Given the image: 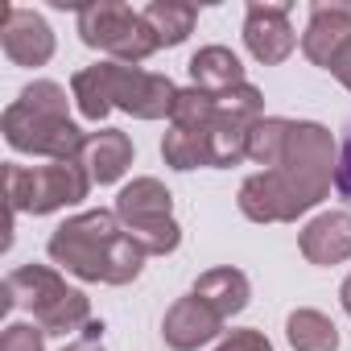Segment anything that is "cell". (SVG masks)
<instances>
[{
    "label": "cell",
    "instance_id": "6da1fadb",
    "mask_svg": "<svg viewBox=\"0 0 351 351\" xmlns=\"http://www.w3.org/2000/svg\"><path fill=\"white\" fill-rule=\"evenodd\" d=\"M335 165H339V145L330 128L318 120H293L285 157L273 169L248 173L240 182L236 207L252 223H298L330 195Z\"/></svg>",
    "mask_w": 351,
    "mask_h": 351
},
{
    "label": "cell",
    "instance_id": "7a4b0ae2",
    "mask_svg": "<svg viewBox=\"0 0 351 351\" xmlns=\"http://www.w3.org/2000/svg\"><path fill=\"white\" fill-rule=\"evenodd\" d=\"M46 252L58 269H66L79 281H99V285H132L145 269V252L141 244L124 232V223L116 219V211H79L71 219H62L50 240Z\"/></svg>",
    "mask_w": 351,
    "mask_h": 351
},
{
    "label": "cell",
    "instance_id": "3957f363",
    "mask_svg": "<svg viewBox=\"0 0 351 351\" xmlns=\"http://www.w3.org/2000/svg\"><path fill=\"white\" fill-rule=\"evenodd\" d=\"M182 87H173L169 75L157 71H141L128 62H91L83 71L71 75V95L83 120L99 124L112 112H128L132 120H169L173 99Z\"/></svg>",
    "mask_w": 351,
    "mask_h": 351
},
{
    "label": "cell",
    "instance_id": "277c9868",
    "mask_svg": "<svg viewBox=\"0 0 351 351\" xmlns=\"http://www.w3.org/2000/svg\"><path fill=\"white\" fill-rule=\"evenodd\" d=\"M71 104L75 95H66V87L54 79H34L29 87H21V95L0 116V132L9 149L46 161H79L87 132L71 120Z\"/></svg>",
    "mask_w": 351,
    "mask_h": 351
},
{
    "label": "cell",
    "instance_id": "5b68a950",
    "mask_svg": "<svg viewBox=\"0 0 351 351\" xmlns=\"http://www.w3.org/2000/svg\"><path fill=\"white\" fill-rule=\"evenodd\" d=\"M5 310L25 306L34 314V322L46 335H83V326L91 322V298L75 285H66V277L50 265H17L5 277Z\"/></svg>",
    "mask_w": 351,
    "mask_h": 351
},
{
    "label": "cell",
    "instance_id": "8992f818",
    "mask_svg": "<svg viewBox=\"0 0 351 351\" xmlns=\"http://www.w3.org/2000/svg\"><path fill=\"white\" fill-rule=\"evenodd\" d=\"M9 215H54L62 207H79L91 195V173L83 161H50V165H5Z\"/></svg>",
    "mask_w": 351,
    "mask_h": 351
},
{
    "label": "cell",
    "instance_id": "52a82bcc",
    "mask_svg": "<svg viewBox=\"0 0 351 351\" xmlns=\"http://www.w3.org/2000/svg\"><path fill=\"white\" fill-rule=\"evenodd\" d=\"M116 219L141 244L145 256H169L182 244V228L173 219V195L161 178H132L116 195Z\"/></svg>",
    "mask_w": 351,
    "mask_h": 351
},
{
    "label": "cell",
    "instance_id": "ba28073f",
    "mask_svg": "<svg viewBox=\"0 0 351 351\" xmlns=\"http://www.w3.org/2000/svg\"><path fill=\"white\" fill-rule=\"evenodd\" d=\"M75 29H79V42L108 54L112 62H128V66H141L145 58H153L161 46L153 38V29L145 25L141 9H128L120 0H95V5H83L79 17H75Z\"/></svg>",
    "mask_w": 351,
    "mask_h": 351
},
{
    "label": "cell",
    "instance_id": "9c48e42d",
    "mask_svg": "<svg viewBox=\"0 0 351 351\" xmlns=\"http://www.w3.org/2000/svg\"><path fill=\"white\" fill-rule=\"evenodd\" d=\"M244 46L261 66H281L302 42L289 25V5H252L244 9Z\"/></svg>",
    "mask_w": 351,
    "mask_h": 351
},
{
    "label": "cell",
    "instance_id": "30bf717a",
    "mask_svg": "<svg viewBox=\"0 0 351 351\" xmlns=\"http://www.w3.org/2000/svg\"><path fill=\"white\" fill-rule=\"evenodd\" d=\"M0 50L13 66H46L54 58V29L42 13L5 5V21H0Z\"/></svg>",
    "mask_w": 351,
    "mask_h": 351
},
{
    "label": "cell",
    "instance_id": "8fae6325",
    "mask_svg": "<svg viewBox=\"0 0 351 351\" xmlns=\"http://www.w3.org/2000/svg\"><path fill=\"white\" fill-rule=\"evenodd\" d=\"M223 322H228V318H223L219 310H211L203 298L186 293V298H178V302L165 310V318H161V339H165L169 351H199V347H207V343H215V339L228 335Z\"/></svg>",
    "mask_w": 351,
    "mask_h": 351
},
{
    "label": "cell",
    "instance_id": "7c38bea8",
    "mask_svg": "<svg viewBox=\"0 0 351 351\" xmlns=\"http://www.w3.org/2000/svg\"><path fill=\"white\" fill-rule=\"evenodd\" d=\"M351 42V5H310V21L302 29V54L330 71V62L339 58V50Z\"/></svg>",
    "mask_w": 351,
    "mask_h": 351
},
{
    "label": "cell",
    "instance_id": "4fadbf2b",
    "mask_svg": "<svg viewBox=\"0 0 351 351\" xmlns=\"http://www.w3.org/2000/svg\"><path fill=\"white\" fill-rule=\"evenodd\" d=\"M298 248L318 269L351 261V211H322V215H314L298 232Z\"/></svg>",
    "mask_w": 351,
    "mask_h": 351
},
{
    "label": "cell",
    "instance_id": "5bb4252c",
    "mask_svg": "<svg viewBox=\"0 0 351 351\" xmlns=\"http://www.w3.org/2000/svg\"><path fill=\"white\" fill-rule=\"evenodd\" d=\"M132 136L120 132V128H99V132H87V145H83V165L91 173L95 186H116L124 173L132 169Z\"/></svg>",
    "mask_w": 351,
    "mask_h": 351
},
{
    "label": "cell",
    "instance_id": "9a60e30c",
    "mask_svg": "<svg viewBox=\"0 0 351 351\" xmlns=\"http://www.w3.org/2000/svg\"><path fill=\"white\" fill-rule=\"evenodd\" d=\"M186 71H191V87H199V91H207V95H228V91H236V87L248 83L240 54L228 50V46H203V50L186 62Z\"/></svg>",
    "mask_w": 351,
    "mask_h": 351
},
{
    "label": "cell",
    "instance_id": "2e32d148",
    "mask_svg": "<svg viewBox=\"0 0 351 351\" xmlns=\"http://www.w3.org/2000/svg\"><path fill=\"white\" fill-rule=\"evenodd\" d=\"M191 293L203 298V302H207L211 310H219L223 318H236V314H244L248 302H252V281H248V273H240V269H232V265H219V269L199 273Z\"/></svg>",
    "mask_w": 351,
    "mask_h": 351
},
{
    "label": "cell",
    "instance_id": "e0dca14e",
    "mask_svg": "<svg viewBox=\"0 0 351 351\" xmlns=\"http://www.w3.org/2000/svg\"><path fill=\"white\" fill-rule=\"evenodd\" d=\"M145 25L153 29L157 46L161 50H173V46H182L191 34H195V21H199V9L186 5V0H149V5L141 9Z\"/></svg>",
    "mask_w": 351,
    "mask_h": 351
},
{
    "label": "cell",
    "instance_id": "ac0fdd59",
    "mask_svg": "<svg viewBox=\"0 0 351 351\" xmlns=\"http://www.w3.org/2000/svg\"><path fill=\"white\" fill-rule=\"evenodd\" d=\"M285 339L293 351H339V326L314 306H298L285 318Z\"/></svg>",
    "mask_w": 351,
    "mask_h": 351
},
{
    "label": "cell",
    "instance_id": "d6986e66",
    "mask_svg": "<svg viewBox=\"0 0 351 351\" xmlns=\"http://www.w3.org/2000/svg\"><path fill=\"white\" fill-rule=\"evenodd\" d=\"M289 128H293V120H285V116H261V120L252 124V132H248V161L273 169V165L285 157Z\"/></svg>",
    "mask_w": 351,
    "mask_h": 351
},
{
    "label": "cell",
    "instance_id": "ffe728a7",
    "mask_svg": "<svg viewBox=\"0 0 351 351\" xmlns=\"http://www.w3.org/2000/svg\"><path fill=\"white\" fill-rule=\"evenodd\" d=\"M161 157L169 169L178 173H191V169H203L211 165V141L203 132H186V128H169L165 141H161Z\"/></svg>",
    "mask_w": 351,
    "mask_h": 351
},
{
    "label": "cell",
    "instance_id": "44dd1931",
    "mask_svg": "<svg viewBox=\"0 0 351 351\" xmlns=\"http://www.w3.org/2000/svg\"><path fill=\"white\" fill-rule=\"evenodd\" d=\"M0 351H46V330L38 322H9L0 335Z\"/></svg>",
    "mask_w": 351,
    "mask_h": 351
},
{
    "label": "cell",
    "instance_id": "7402d4cb",
    "mask_svg": "<svg viewBox=\"0 0 351 351\" xmlns=\"http://www.w3.org/2000/svg\"><path fill=\"white\" fill-rule=\"evenodd\" d=\"M215 351H273V343H269L265 330L244 326V330H228V335L215 343Z\"/></svg>",
    "mask_w": 351,
    "mask_h": 351
},
{
    "label": "cell",
    "instance_id": "603a6c76",
    "mask_svg": "<svg viewBox=\"0 0 351 351\" xmlns=\"http://www.w3.org/2000/svg\"><path fill=\"white\" fill-rule=\"evenodd\" d=\"M335 195L351 207V124H347V141H343L339 165H335Z\"/></svg>",
    "mask_w": 351,
    "mask_h": 351
},
{
    "label": "cell",
    "instance_id": "cb8c5ba5",
    "mask_svg": "<svg viewBox=\"0 0 351 351\" xmlns=\"http://www.w3.org/2000/svg\"><path fill=\"white\" fill-rule=\"evenodd\" d=\"M330 75H335V79H339L347 91H351V42H347V46L339 50V58L330 62Z\"/></svg>",
    "mask_w": 351,
    "mask_h": 351
},
{
    "label": "cell",
    "instance_id": "d4e9b609",
    "mask_svg": "<svg viewBox=\"0 0 351 351\" xmlns=\"http://www.w3.org/2000/svg\"><path fill=\"white\" fill-rule=\"evenodd\" d=\"M62 351H104V339H83V335H79V339L66 343Z\"/></svg>",
    "mask_w": 351,
    "mask_h": 351
},
{
    "label": "cell",
    "instance_id": "484cf974",
    "mask_svg": "<svg viewBox=\"0 0 351 351\" xmlns=\"http://www.w3.org/2000/svg\"><path fill=\"white\" fill-rule=\"evenodd\" d=\"M339 306H343V314L351 318V273L343 277V285H339Z\"/></svg>",
    "mask_w": 351,
    "mask_h": 351
}]
</instances>
